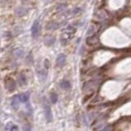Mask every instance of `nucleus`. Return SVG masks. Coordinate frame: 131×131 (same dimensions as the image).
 Listing matches in <instances>:
<instances>
[{
	"label": "nucleus",
	"mask_w": 131,
	"mask_h": 131,
	"mask_svg": "<svg viewBox=\"0 0 131 131\" xmlns=\"http://www.w3.org/2000/svg\"><path fill=\"white\" fill-rule=\"evenodd\" d=\"M76 33V29L74 27H72L71 26H67L63 31V34L61 35V41L63 44H66L67 43L68 41L72 38L73 35H75Z\"/></svg>",
	"instance_id": "1"
},
{
	"label": "nucleus",
	"mask_w": 131,
	"mask_h": 131,
	"mask_svg": "<svg viewBox=\"0 0 131 131\" xmlns=\"http://www.w3.org/2000/svg\"><path fill=\"white\" fill-rule=\"evenodd\" d=\"M43 112H44V116L48 122H50L52 120V113L51 110V107L48 101L44 98L43 101Z\"/></svg>",
	"instance_id": "2"
},
{
	"label": "nucleus",
	"mask_w": 131,
	"mask_h": 131,
	"mask_svg": "<svg viewBox=\"0 0 131 131\" xmlns=\"http://www.w3.org/2000/svg\"><path fill=\"white\" fill-rule=\"evenodd\" d=\"M4 85L6 89H8L9 92H13L17 88L16 81L12 78H7L4 81Z\"/></svg>",
	"instance_id": "3"
},
{
	"label": "nucleus",
	"mask_w": 131,
	"mask_h": 131,
	"mask_svg": "<svg viewBox=\"0 0 131 131\" xmlns=\"http://www.w3.org/2000/svg\"><path fill=\"white\" fill-rule=\"evenodd\" d=\"M40 31V23L39 20H35L31 26V35L33 38H37L39 35Z\"/></svg>",
	"instance_id": "4"
},
{
	"label": "nucleus",
	"mask_w": 131,
	"mask_h": 131,
	"mask_svg": "<svg viewBox=\"0 0 131 131\" xmlns=\"http://www.w3.org/2000/svg\"><path fill=\"white\" fill-rule=\"evenodd\" d=\"M66 61H67V57L63 53H61L57 56V60H56V64L58 67H62L66 64Z\"/></svg>",
	"instance_id": "5"
},
{
	"label": "nucleus",
	"mask_w": 131,
	"mask_h": 131,
	"mask_svg": "<svg viewBox=\"0 0 131 131\" xmlns=\"http://www.w3.org/2000/svg\"><path fill=\"white\" fill-rule=\"evenodd\" d=\"M55 43V38L52 36H46L44 38V43L47 46H52Z\"/></svg>",
	"instance_id": "6"
},
{
	"label": "nucleus",
	"mask_w": 131,
	"mask_h": 131,
	"mask_svg": "<svg viewBox=\"0 0 131 131\" xmlns=\"http://www.w3.org/2000/svg\"><path fill=\"white\" fill-rule=\"evenodd\" d=\"M18 98H19L20 102L26 103L29 100V94L28 93H21V94L18 95Z\"/></svg>",
	"instance_id": "7"
},
{
	"label": "nucleus",
	"mask_w": 131,
	"mask_h": 131,
	"mask_svg": "<svg viewBox=\"0 0 131 131\" xmlns=\"http://www.w3.org/2000/svg\"><path fill=\"white\" fill-rule=\"evenodd\" d=\"M19 102H20V100H19V98H18V95L14 96L12 99V107L17 110L18 107V103H19Z\"/></svg>",
	"instance_id": "8"
},
{
	"label": "nucleus",
	"mask_w": 131,
	"mask_h": 131,
	"mask_svg": "<svg viewBox=\"0 0 131 131\" xmlns=\"http://www.w3.org/2000/svg\"><path fill=\"white\" fill-rule=\"evenodd\" d=\"M26 82H27V80H26V76H25L24 74L21 73L19 76V77H18V83H19V85L21 86H23V85H26Z\"/></svg>",
	"instance_id": "9"
},
{
	"label": "nucleus",
	"mask_w": 131,
	"mask_h": 131,
	"mask_svg": "<svg viewBox=\"0 0 131 131\" xmlns=\"http://www.w3.org/2000/svg\"><path fill=\"white\" fill-rule=\"evenodd\" d=\"M60 86H61V89H69L70 87H71V84L69 81H67V80H62L61 82L60 83Z\"/></svg>",
	"instance_id": "10"
},
{
	"label": "nucleus",
	"mask_w": 131,
	"mask_h": 131,
	"mask_svg": "<svg viewBox=\"0 0 131 131\" xmlns=\"http://www.w3.org/2000/svg\"><path fill=\"white\" fill-rule=\"evenodd\" d=\"M5 129L6 130H17L18 127L15 124L8 123V124H7V125L5 126Z\"/></svg>",
	"instance_id": "11"
},
{
	"label": "nucleus",
	"mask_w": 131,
	"mask_h": 131,
	"mask_svg": "<svg viewBox=\"0 0 131 131\" xmlns=\"http://www.w3.org/2000/svg\"><path fill=\"white\" fill-rule=\"evenodd\" d=\"M58 28V24H57L56 22H49L48 25H47V29L48 30H56Z\"/></svg>",
	"instance_id": "12"
},
{
	"label": "nucleus",
	"mask_w": 131,
	"mask_h": 131,
	"mask_svg": "<svg viewBox=\"0 0 131 131\" xmlns=\"http://www.w3.org/2000/svg\"><path fill=\"white\" fill-rule=\"evenodd\" d=\"M58 99V95L56 93H52L50 94V100L52 102V103H56L57 102Z\"/></svg>",
	"instance_id": "13"
}]
</instances>
